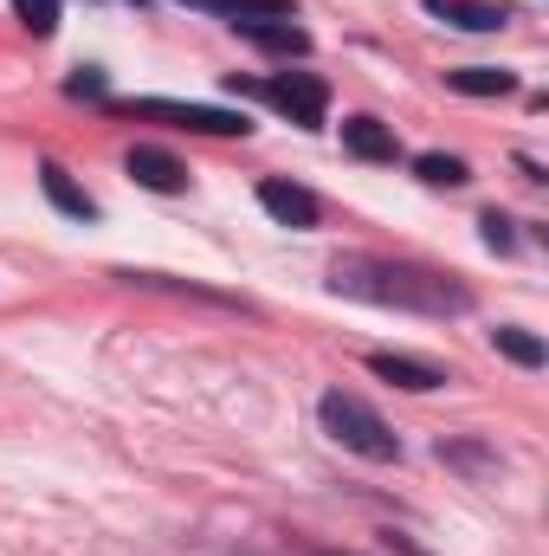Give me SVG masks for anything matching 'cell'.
I'll return each mask as SVG.
<instances>
[{"label":"cell","instance_id":"1","mask_svg":"<svg viewBox=\"0 0 549 556\" xmlns=\"http://www.w3.org/2000/svg\"><path fill=\"white\" fill-rule=\"evenodd\" d=\"M336 291L349 298H375V304H408V311H465V291L446 285L439 273H420V266H388V260H343Z\"/></svg>","mask_w":549,"mask_h":556},{"label":"cell","instance_id":"2","mask_svg":"<svg viewBox=\"0 0 549 556\" xmlns=\"http://www.w3.org/2000/svg\"><path fill=\"white\" fill-rule=\"evenodd\" d=\"M323 427H330V440L336 446H349V453H362V459H401V440L388 433V420L375 415L369 402H356V395H323Z\"/></svg>","mask_w":549,"mask_h":556},{"label":"cell","instance_id":"3","mask_svg":"<svg viewBox=\"0 0 549 556\" xmlns=\"http://www.w3.org/2000/svg\"><path fill=\"white\" fill-rule=\"evenodd\" d=\"M259 98L278 104L291 124H304V130H317L323 124V111H330V85L317 78V72H278L272 85H259Z\"/></svg>","mask_w":549,"mask_h":556},{"label":"cell","instance_id":"4","mask_svg":"<svg viewBox=\"0 0 549 556\" xmlns=\"http://www.w3.org/2000/svg\"><path fill=\"white\" fill-rule=\"evenodd\" d=\"M142 117H168V124H181V130H201V137H246L253 124H246V111H220V104H168V98H142L130 104Z\"/></svg>","mask_w":549,"mask_h":556},{"label":"cell","instance_id":"5","mask_svg":"<svg viewBox=\"0 0 549 556\" xmlns=\"http://www.w3.org/2000/svg\"><path fill=\"white\" fill-rule=\"evenodd\" d=\"M124 168L137 175L142 188H155V194H175V188H188V168H181L168 149H155V142H137V149L124 155Z\"/></svg>","mask_w":549,"mask_h":556},{"label":"cell","instance_id":"6","mask_svg":"<svg viewBox=\"0 0 549 556\" xmlns=\"http://www.w3.org/2000/svg\"><path fill=\"white\" fill-rule=\"evenodd\" d=\"M259 207L272 214L278 227H317V194H304L297 181H259Z\"/></svg>","mask_w":549,"mask_h":556},{"label":"cell","instance_id":"7","mask_svg":"<svg viewBox=\"0 0 549 556\" xmlns=\"http://www.w3.org/2000/svg\"><path fill=\"white\" fill-rule=\"evenodd\" d=\"M426 13H439L446 26H459V33H498L511 13H505V0H426Z\"/></svg>","mask_w":549,"mask_h":556},{"label":"cell","instance_id":"8","mask_svg":"<svg viewBox=\"0 0 549 556\" xmlns=\"http://www.w3.org/2000/svg\"><path fill=\"white\" fill-rule=\"evenodd\" d=\"M343 149L362 155V162H395V130L382 117H349L343 124Z\"/></svg>","mask_w":549,"mask_h":556},{"label":"cell","instance_id":"9","mask_svg":"<svg viewBox=\"0 0 549 556\" xmlns=\"http://www.w3.org/2000/svg\"><path fill=\"white\" fill-rule=\"evenodd\" d=\"M369 369H375L382 382H395V389H413V395H426V389H439V382H446V376H439L433 363H413V356H388V350H382V356H369Z\"/></svg>","mask_w":549,"mask_h":556},{"label":"cell","instance_id":"10","mask_svg":"<svg viewBox=\"0 0 549 556\" xmlns=\"http://www.w3.org/2000/svg\"><path fill=\"white\" fill-rule=\"evenodd\" d=\"M39 181H46V194H52V207H59V214H72V220H98V201H91V194H85L59 162H46V168H39Z\"/></svg>","mask_w":549,"mask_h":556},{"label":"cell","instance_id":"11","mask_svg":"<svg viewBox=\"0 0 549 556\" xmlns=\"http://www.w3.org/2000/svg\"><path fill=\"white\" fill-rule=\"evenodd\" d=\"M253 46H266V52H284V59H297V52H310V39H304V26H291V20H253V26H240Z\"/></svg>","mask_w":549,"mask_h":556},{"label":"cell","instance_id":"12","mask_svg":"<svg viewBox=\"0 0 549 556\" xmlns=\"http://www.w3.org/2000/svg\"><path fill=\"white\" fill-rule=\"evenodd\" d=\"M446 85L465 91V98H505V91H511V72H498V65H465V72H446Z\"/></svg>","mask_w":549,"mask_h":556},{"label":"cell","instance_id":"13","mask_svg":"<svg viewBox=\"0 0 549 556\" xmlns=\"http://www.w3.org/2000/svg\"><path fill=\"white\" fill-rule=\"evenodd\" d=\"M214 13H227L233 26H253V20H291V0H207Z\"/></svg>","mask_w":549,"mask_h":556},{"label":"cell","instance_id":"14","mask_svg":"<svg viewBox=\"0 0 549 556\" xmlns=\"http://www.w3.org/2000/svg\"><path fill=\"white\" fill-rule=\"evenodd\" d=\"M491 343H498L511 363H524V369H544V343H537L531 330H511V324H505V330H491Z\"/></svg>","mask_w":549,"mask_h":556},{"label":"cell","instance_id":"15","mask_svg":"<svg viewBox=\"0 0 549 556\" xmlns=\"http://www.w3.org/2000/svg\"><path fill=\"white\" fill-rule=\"evenodd\" d=\"M413 168H420V181H426V188H459V181L472 175V168H465L459 155H420Z\"/></svg>","mask_w":549,"mask_h":556},{"label":"cell","instance_id":"16","mask_svg":"<svg viewBox=\"0 0 549 556\" xmlns=\"http://www.w3.org/2000/svg\"><path fill=\"white\" fill-rule=\"evenodd\" d=\"M13 13H20V26H26V33H39V39L59 26V0H13Z\"/></svg>","mask_w":549,"mask_h":556},{"label":"cell","instance_id":"17","mask_svg":"<svg viewBox=\"0 0 549 556\" xmlns=\"http://www.w3.org/2000/svg\"><path fill=\"white\" fill-rule=\"evenodd\" d=\"M478 227H485V247H491V253H511V220H505V214H485Z\"/></svg>","mask_w":549,"mask_h":556},{"label":"cell","instance_id":"18","mask_svg":"<svg viewBox=\"0 0 549 556\" xmlns=\"http://www.w3.org/2000/svg\"><path fill=\"white\" fill-rule=\"evenodd\" d=\"M65 91H72V98H104V78H98V72H85V78H72Z\"/></svg>","mask_w":549,"mask_h":556},{"label":"cell","instance_id":"19","mask_svg":"<svg viewBox=\"0 0 549 556\" xmlns=\"http://www.w3.org/2000/svg\"><path fill=\"white\" fill-rule=\"evenodd\" d=\"M323 556H349V551H323Z\"/></svg>","mask_w":549,"mask_h":556}]
</instances>
